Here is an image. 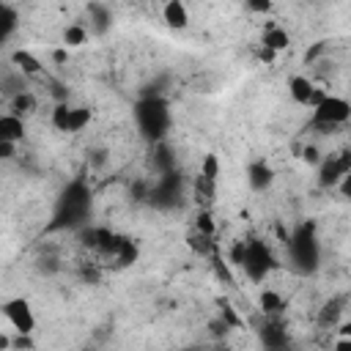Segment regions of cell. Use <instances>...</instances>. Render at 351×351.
Returning <instances> with one entry per match:
<instances>
[{
    "instance_id": "obj_1",
    "label": "cell",
    "mask_w": 351,
    "mask_h": 351,
    "mask_svg": "<svg viewBox=\"0 0 351 351\" xmlns=\"http://www.w3.org/2000/svg\"><path fill=\"white\" fill-rule=\"evenodd\" d=\"M137 123H140V132L148 137V140H159L165 132H167V107L159 101V99H145L137 104Z\"/></svg>"
},
{
    "instance_id": "obj_2",
    "label": "cell",
    "mask_w": 351,
    "mask_h": 351,
    "mask_svg": "<svg viewBox=\"0 0 351 351\" xmlns=\"http://www.w3.org/2000/svg\"><path fill=\"white\" fill-rule=\"evenodd\" d=\"M351 118V101H346L343 96H332L326 93V99L313 107V118L310 123L313 126H324V129H332V126H340Z\"/></svg>"
},
{
    "instance_id": "obj_3",
    "label": "cell",
    "mask_w": 351,
    "mask_h": 351,
    "mask_svg": "<svg viewBox=\"0 0 351 351\" xmlns=\"http://www.w3.org/2000/svg\"><path fill=\"white\" fill-rule=\"evenodd\" d=\"M274 266H277V263H274V258H271V252H269V247H266L263 241H258V239L247 241V252H244L241 269H244V274H247L252 282H261Z\"/></svg>"
},
{
    "instance_id": "obj_4",
    "label": "cell",
    "mask_w": 351,
    "mask_h": 351,
    "mask_svg": "<svg viewBox=\"0 0 351 351\" xmlns=\"http://www.w3.org/2000/svg\"><path fill=\"white\" fill-rule=\"evenodd\" d=\"M3 318L14 326V332H22V335H33V329H36V313L25 296L5 299L3 302Z\"/></svg>"
},
{
    "instance_id": "obj_5",
    "label": "cell",
    "mask_w": 351,
    "mask_h": 351,
    "mask_svg": "<svg viewBox=\"0 0 351 351\" xmlns=\"http://www.w3.org/2000/svg\"><path fill=\"white\" fill-rule=\"evenodd\" d=\"M351 170V151H340V154H332L326 159H321L318 165V181L324 186H337L340 178Z\"/></svg>"
},
{
    "instance_id": "obj_6",
    "label": "cell",
    "mask_w": 351,
    "mask_h": 351,
    "mask_svg": "<svg viewBox=\"0 0 351 351\" xmlns=\"http://www.w3.org/2000/svg\"><path fill=\"white\" fill-rule=\"evenodd\" d=\"M288 244H291V252H293V261L299 263V269L313 271L315 269V239L307 233V225Z\"/></svg>"
},
{
    "instance_id": "obj_7",
    "label": "cell",
    "mask_w": 351,
    "mask_h": 351,
    "mask_svg": "<svg viewBox=\"0 0 351 351\" xmlns=\"http://www.w3.org/2000/svg\"><path fill=\"white\" fill-rule=\"evenodd\" d=\"M247 184H250V189H255V192H266V189L274 184V170H271L263 159H255V162L247 167Z\"/></svg>"
},
{
    "instance_id": "obj_8",
    "label": "cell",
    "mask_w": 351,
    "mask_h": 351,
    "mask_svg": "<svg viewBox=\"0 0 351 351\" xmlns=\"http://www.w3.org/2000/svg\"><path fill=\"white\" fill-rule=\"evenodd\" d=\"M162 19L170 30H184L189 25V11H186L184 0H167L162 5Z\"/></svg>"
},
{
    "instance_id": "obj_9",
    "label": "cell",
    "mask_w": 351,
    "mask_h": 351,
    "mask_svg": "<svg viewBox=\"0 0 351 351\" xmlns=\"http://www.w3.org/2000/svg\"><path fill=\"white\" fill-rule=\"evenodd\" d=\"M110 25H112L110 8L101 5V3H88V30L93 36H104L110 30Z\"/></svg>"
},
{
    "instance_id": "obj_10",
    "label": "cell",
    "mask_w": 351,
    "mask_h": 351,
    "mask_svg": "<svg viewBox=\"0 0 351 351\" xmlns=\"http://www.w3.org/2000/svg\"><path fill=\"white\" fill-rule=\"evenodd\" d=\"M11 63H14V69H16L22 77H36V74H41V60H38L33 52L22 49V47L11 52Z\"/></svg>"
},
{
    "instance_id": "obj_11",
    "label": "cell",
    "mask_w": 351,
    "mask_h": 351,
    "mask_svg": "<svg viewBox=\"0 0 351 351\" xmlns=\"http://www.w3.org/2000/svg\"><path fill=\"white\" fill-rule=\"evenodd\" d=\"M313 90H315V85H313V80H307L304 74H293V77H288V93H291V99H293L296 104L307 107Z\"/></svg>"
},
{
    "instance_id": "obj_12",
    "label": "cell",
    "mask_w": 351,
    "mask_h": 351,
    "mask_svg": "<svg viewBox=\"0 0 351 351\" xmlns=\"http://www.w3.org/2000/svg\"><path fill=\"white\" fill-rule=\"evenodd\" d=\"M22 137H25V121H22V115H16V112L0 115V140L19 143Z\"/></svg>"
},
{
    "instance_id": "obj_13",
    "label": "cell",
    "mask_w": 351,
    "mask_h": 351,
    "mask_svg": "<svg viewBox=\"0 0 351 351\" xmlns=\"http://www.w3.org/2000/svg\"><path fill=\"white\" fill-rule=\"evenodd\" d=\"M263 47L271 49V52H285V49L291 47V36H288V30L280 27V25H269V27L263 30Z\"/></svg>"
},
{
    "instance_id": "obj_14",
    "label": "cell",
    "mask_w": 351,
    "mask_h": 351,
    "mask_svg": "<svg viewBox=\"0 0 351 351\" xmlns=\"http://www.w3.org/2000/svg\"><path fill=\"white\" fill-rule=\"evenodd\" d=\"M88 36H90V30H88L85 25L71 22V25L63 27V33H60V44H63L66 49H77V47H82V44L88 41Z\"/></svg>"
},
{
    "instance_id": "obj_15",
    "label": "cell",
    "mask_w": 351,
    "mask_h": 351,
    "mask_svg": "<svg viewBox=\"0 0 351 351\" xmlns=\"http://www.w3.org/2000/svg\"><path fill=\"white\" fill-rule=\"evenodd\" d=\"M16 25H19V11L5 3V5H3V16H0V41H8V38L14 36Z\"/></svg>"
},
{
    "instance_id": "obj_16",
    "label": "cell",
    "mask_w": 351,
    "mask_h": 351,
    "mask_svg": "<svg viewBox=\"0 0 351 351\" xmlns=\"http://www.w3.org/2000/svg\"><path fill=\"white\" fill-rule=\"evenodd\" d=\"M8 104H11L8 112L25 115V112H33V110H36V96H33L30 90H19V93H14V96L8 99Z\"/></svg>"
},
{
    "instance_id": "obj_17",
    "label": "cell",
    "mask_w": 351,
    "mask_h": 351,
    "mask_svg": "<svg viewBox=\"0 0 351 351\" xmlns=\"http://www.w3.org/2000/svg\"><path fill=\"white\" fill-rule=\"evenodd\" d=\"M258 304H261V310L266 313V315H277V313H282V296L277 293V291H271V288H266V291H261V296H258Z\"/></svg>"
},
{
    "instance_id": "obj_18",
    "label": "cell",
    "mask_w": 351,
    "mask_h": 351,
    "mask_svg": "<svg viewBox=\"0 0 351 351\" xmlns=\"http://www.w3.org/2000/svg\"><path fill=\"white\" fill-rule=\"evenodd\" d=\"M49 121H52V126H55L58 132H66V134H69V121H71V104H69V101H58V104L52 107V115H49Z\"/></svg>"
},
{
    "instance_id": "obj_19",
    "label": "cell",
    "mask_w": 351,
    "mask_h": 351,
    "mask_svg": "<svg viewBox=\"0 0 351 351\" xmlns=\"http://www.w3.org/2000/svg\"><path fill=\"white\" fill-rule=\"evenodd\" d=\"M214 186H217V181H211V178H206V176L200 173V176L195 178V200L203 203V206H208L211 197H214Z\"/></svg>"
},
{
    "instance_id": "obj_20",
    "label": "cell",
    "mask_w": 351,
    "mask_h": 351,
    "mask_svg": "<svg viewBox=\"0 0 351 351\" xmlns=\"http://www.w3.org/2000/svg\"><path fill=\"white\" fill-rule=\"evenodd\" d=\"M90 123V110L88 107H71V121H69V134L82 132Z\"/></svg>"
},
{
    "instance_id": "obj_21",
    "label": "cell",
    "mask_w": 351,
    "mask_h": 351,
    "mask_svg": "<svg viewBox=\"0 0 351 351\" xmlns=\"http://www.w3.org/2000/svg\"><path fill=\"white\" fill-rule=\"evenodd\" d=\"M219 170H222L219 156H217V154H206V156H203V162H200V173H203L206 178L217 181V178H219Z\"/></svg>"
},
{
    "instance_id": "obj_22",
    "label": "cell",
    "mask_w": 351,
    "mask_h": 351,
    "mask_svg": "<svg viewBox=\"0 0 351 351\" xmlns=\"http://www.w3.org/2000/svg\"><path fill=\"white\" fill-rule=\"evenodd\" d=\"M195 228H197V233H206V236H214V233H217V225H214V219H211V214H208L206 208H203V211H197Z\"/></svg>"
},
{
    "instance_id": "obj_23",
    "label": "cell",
    "mask_w": 351,
    "mask_h": 351,
    "mask_svg": "<svg viewBox=\"0 0 351 351\" xmlns=\"http://www.w3.org/2000/svg\"><path fill=\"white\" fill-rule=\"evenodd\" d=\"M337 315H340L337 302H329V304H324V310H321V315H318V324H321V326H326V324L337 321Z\"/></svg>"
},
{
    "instance_id": "obj_24",
    "label": "cell",
    "mask_w": 351,
    "mask_h": 351,
    "mask_svg": "<svg viewBox=\"0 0 351 351\" xmlns=\"http://www.w3.org/2000/svg\"><path fill=\"white\" fill-rule=\"evenodd\" d=\"M244 5L252 14H269L274 8V0H244Z\"/></svg>"
},
{
    "instance_id": "obj_25",
    "label": "cell",
    "mask_w": 351,
    "mask_h": 351,
    "mask_svg": "<svg viewBox=\"0 0 351 351\" xmlns=\"http://www.w3.org/2000/svg\"><path fill=\"white\" fill-rule=\"evenodd\" d=\"M302 159H304L307 165H315V167H318L324 156H321V151H318L315 145H304V148H302Z\"/></svg>"
},
{
    "instance_id": "obj_26",
    "label": "cell",
    "mask_w": 351,
    "mask_h": 351,
    "mask_svg": "<svg viewBox=\"0 0 351 351\" xmlns=\"http://www.w3.org/2000/svg\"><path fill=\"white\" fill-rule=\"evenodd\" d=\"M244 252H247V241H236L233 250H230V263L241 269V263H244Z\"/></svg>"
},
{
    "instance_id": "obj_27",
    "label": "cell",
    "mask_w": 351,
    "mask_h": 351,
    "mask_svg": "<svg viewBox=\"0 0 351 351\" xmlns=\"http://www.w3.org/2000/svg\"><path fill=\"white\" fill-rule=\"evenodd\" d=\"M16 156V143L14 140H0V159H14Z\"/></svg>"
},
{
    "instance_id": "obj_28",
    "label": "cell",
    "mask_w": 351,
    "mask_h": 351,
    "mask_svg": "<svg viewBox=\"0 0 351 351\" xmlns=\"http://www.w3.org/2000/svg\"><path fill=\"white\" fill-rule=\"evenodd\" d=\"M222 318L228 321V326H241V318L233 313V307L228 302H222Z\"/></svg>"
},
{
    "instance_id": "obj_29",
    "label": "cell",
    "mask_w": 351,
    "mask_h": 351,
    "mask_svg": "<svg viewBox=\"0 0 351 351\" xmlns=\"http://www.w3.org/2000/svg\"><path fill=\"white\" fill-rule=\"evenodd\" d=\"M337 189H340V195L346 197V200H351V170L340 178V184H337Z\"/></svg>"
},
{
    "instance_id": "obj_30",
    "label": "cell",
    "mask_w": 351,
    "mask_h": 351,
    "mask_svg": "<svg viewBox=\"0 0 351 351\" xmlns=\"http://www.w3.org/2000/svg\"><path fill=\"white\" fill-rule=\"evenodd\" d=\"M52 60H55V63H66V60H69V49L60 44L58 49H52Z\"/></svg>"
},
{
    "instance_id": "obj_31",
    "label": "cell",
    "mask_w": 351,
    "mask_h": 351,
    "mask_svg": "<svg viewBox=\"0 0 351 351\" xmlns=\"http://www.w3.org/2000/svg\"><path fill=\"white\" fill-rule=\"evenodd\" d=\"M324 99H326V90H324V88H315L313 96H310V104H307V107H318Z\"/></svg>"
},
{
    "instance_id": "obj_32",
    "label": "cell",
    "mask_w": 351,
    "mask_h": 351,
    "mask_svg": "<svg viewBox=\"0 0 351 351\" xmlns=\"http://www.w3.org/2000/svg\"><path fill=\"white\" fill-rule=\"evenodd\" d=\"M324 49H326V47H324V41H318V44H313V49H310V52L304 55V60H307V63H310V60H315V58H318V55H321Z\"/></svg>"
},
{
    "instance_id": "obj_33",
    "label": "cell",
    "mask_w": 351,
    "mask_h": 351,
    "mask_svg": "<svg viewBox=\"0 0 351 351\" xmlns=\"http://www.w3.org/2000/svg\"><path fill=\"white\" fill-rule=\"evenodd\" d=\"M335 351H351V337L340 335V337L335 340Z\"/></svg>"
},
{
    "instance_id": "obj_34",
    "label": "cell",
    "mask_w": 351,
    "mask_h": 351,
    "mask_svg": "<svg viewBox=\"0 0 351 351\" xmlns=\"http://www.w3.org/2000/svg\"><path fill=\"white\" fill-rule=\"evenodd\" d=\"M337 332H340V335H346V337H351V321H343V324L337 326Z\"/></svg>"
},
{
    "instance_id": "obj_35",
    "label": "cell",
    "mask_w": 351,
    "mask_h": 351,
    "mask_svg": "<svg viewBox=\"0 0 351 351\" xmlns=\"http://www.w3.org/2000/svg\"><path fill=\"white\" fill-rule=\"evenodd\" d=\"M258 55H261V60H274V55H277V52H271V49H266V47H263Z\"/></svg>"
},
{
    "instance_id": "obj_36",
    "label": "cell",
    "mask_w": 351,
    "mask_h": 351,
    "mask_svg": "<svg viewBox=\"0 0 351 351\" xmlns=\"http://www.w3.org/2000/svg\"><path fill=\"white\" fill-rule=\"evenodd\" d=\"M5 348H11V340H8V335H0V351H5Z\"/></svg>"
},
{
    "instance_id": "obj_37",
    "label": "cell",
    "mask_w": 351,
    "mask_h": 351,
    "mask_svg": "<svg viewBox=\"0 0 351 351\" xmlns=\"http://www.w3.org/2000/svg\"><path fill=\"white\" fill-rule=\"evenodd\" d=\"M348 88H351V77H348Z\"/></svg>"
}]
</instances>
